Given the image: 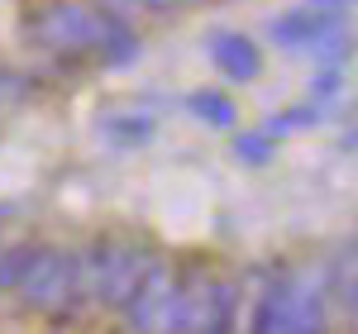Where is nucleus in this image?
Wrapping results in <instances>:
<instances>
[{"mask_svg":"<svg viewBox=\"0 0 358 334\" xmlns=\"http://www.w3.org/2000/svg\"><path fill=\"white\" fill-rule=\"evenodd\" d=\"M29 34H34L38 48H48L57 57H91L96 53V57H106V62H129L138 53L129 29L110 24V20L82 10V5H48V10H38Z\"/></svg>","mask_w":358,"mask_h":334,"instance_id":"1","label":"nucleus"},{"mask_svg":"<svg viewBox=\"0 0 358 334\" xmlns=\"http://www.w3.org/2000/svg\"><path fill=\"white\" fill-rule=\"evenodd\" d=\"M192 282H196V263L192 268H172L167 258H153L148 273L138 277V286L129 291V301H124L129 334H182Z\"/></svg>","mask_w":358,"mask_h":334,"instance_id":"2","label":"nucleus"},{"mask_svg":"<svg viewBox=\"0 0 358 334\" xmlns=\"http://www.w3.org/2000/svg\"><path fill=\"white\" fill-rule=\"evenodd\" d=\"M153 249H143L138 239L124 234H101L82 249V282H86V306L124 310L129 291L138 286V277L148 273Z\"/></svg>","mask_w":358,"mask_h":334,"instance_id":"3","label":"nucleus"},{"mask_svg":"<svg viewBox=\"0 0 358 334\" xmlns=\"http://www.w3.org/2000/svg\"><path fill=\"white\" fill-rule=\"evenodd\" d=\"M34 315L48 320H77L86 310V282H82V249H38L29 263L24 282L15 286Z\"/></svg>","mask_w":358,"mask_h":334,"instance_id":"4","label":"nucleus"},{"mask_svg":"<svg viewBox=\"0 0 358 334\" xmlns=\"http://www.w3.org/2000/svg\"><path fill=\"white\" fill-rule=\"evenodd\" d=\"M234 330H239V286L215 277L210 268H196L182 334H234Z\"/></svg>","mask_w":358,"mask_h":334,"instance_id":"5","label":"nucleus"},{"mask_svg":"<svg viewBox=\"0 0 358 334\" xmlns=\"http://www.w3.org/2000/svg\"><path fill=\"white\" fill-rule=\"evenodd\" d=\"M292 291H296V277L287 268L282 273H258L253 277V306H248L244 334H277L282 330V315L292 306Z\"/></svg>","mask_w":358,"mask_h":334,"instance_id":"6","label":"nucleus"},{"mask_svg":"<svg viewBox=\"0 0 358 334\" xmlns=\"http://www.w3.org/2000/svg\"><path fill=\"white\" fill-rule=\"evenodd\" d=\"M277 334H330V291L320 282H301L292 291V306L282 315V330Z\"/></svg>","mask_w":358,"mask_h":334,"instance_id":"7","label":"nucleus"},{"mask_svg":"<svg viewBox=\"0 0 358 334\" xmlns=\"http://www.w3.org/2000/svg\"><path fill=\"white\" fill-rule=\"evenodd\" d=\"M210 57H215V67H220L229 82H253V77L263 72V53L248 43L244 34H215Z\"/></svg>","mask_w":358,"mask_h":334,"instance_id":"8","label":"nucleus"},{"mask_svg":"<svg viewBox=\"0 0 358 334\" xmlns=\"http://www.w3.org/2000/svg\"><path fill=\"white\" fill-rule=\"evenodd\" d=\"M38 249L43 244H15V249L0 253V291H15L24 282V273H29V263L38 258Z\"/></svg>","mask_w":358,"mask_h":334,"instance_id":"9","label":"nucleus"},{"mask_svg":"<svg viewBox=\"0 0 358 334\" xmlns=\"http://www.w3.org/2000/svg\"><path fill=\"white\" fill-rule=\"evenodd\" d=\"M187 106H192L196 119H206V124H215V129H229V124H234V106H229V96H220V91H196Z\"/></svg>","mask_w":358,"mask_h":334,"instance_id":"10","label":"nucleus"},{"mask_svg":"<svg viewBox=\"0 0 358 334\" xmlns=\"http://www.w3.org/2000/svg\"><path fill=\"white\" fill-rule=\"evenodd\" d=\"M325 29H334V24H330V20H320V15H287V20H277V24H273V34L282 38V43H306V38L315 43Z\"/></svg>","mask_w":358,"mask_h":334,"instance_id":"11","label":"nucleus"},{"mask_svg":"<svg viewBox=\"0 0 358 334\" xmlns=\"http://www.w3.org/2000/svg\"><path fill=\"white\" fill-rule=\"evenodd\" d=\"M273 153H277V134H268V129H253V134H239L234 139V158L248 163V167H263Z\"/></svg>","mask_w":358,"mask_h":334,"instance_id":"12","label":"nucleus"},{"mask_svg":"<svg viewBox=\"0 0 358 334\" xmlns=\"http://www.w3.org/2000/svg\"><path fill=\"white\" fill-rule=\"evenodd\" d=\"M320 119H325V115H320V106H296V110L268 119L263 129H268V134H292V129H310V124H320Z\"/></svg>","mask_w":358,"mask_h":334,"instance_id":"13","label":"nucleus"},{"mask_svg":"<svg viewBox=\"0 0 358 334\" xmlns=\"http://www.w3.org/2000/svg\"><path fill=\"white\" fill-rule=\"evenodd\" d=\"M153 134V119H106V139H115V143H143Z\"/></svg>","mask_w":358,"mask_h":334,"instance_id":"14","label":"nucleus"},{"mask_svg":"<svg viewBox=\"0 0 358 334\" xmlns=\"http://www.w3.org/2000/svg\"><path fill=\"white\" fill-rule=\"evenodd\" d=\"M115 15H138V10H158V5H172V0H106Z\"/></svg>","mask_w":358,"mask_h":334,"instance_id":"15","label":"nucleus"},{"mask_svg":"<svg viewBox=\"0 0 358 334\" xmlns=\"http://www.w3.org/2000/svg\"><path fill=\"white\" fill-rule=\"evenodd\" d=\"M339 296H344V306H349V325H354V334H358V277L344 282V286H339Z\"/></svg>","mask_w":358,"mask_h":334,"instance_id":"16","label":"nucleus"},{"mask_svg":"<svg viewBox=\"0 0 358 334\" xmlns=\"http://www.w3.org/2000/svg\"><path fill=\"white\" fill-rule=\"evenodd\" d=\"M325 5H344V0H325Z\"/></svg>","mask_w":358,"mask_h":334,"instance_id":"17","label":"nucleus"}]
</instances>
